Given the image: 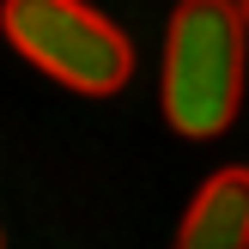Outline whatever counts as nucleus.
<instances>
[{
	"mask_svg": "<svg viewBox=\"0 0 249 249\" xmlns=\"http://www.w3.org/2000/svg\"><path fill=\"white\" fill-rule=\"evenodd\" d=\"M249 18L237 0H177L164 24V85L158 104L182 140H213L243 104Z\"/></svg>",
	"mask_w": 249,
	"mask_h": 249,
	"instance_id": "1",
	"label": "nucleus"
},
{
	"mask_svg": "<svg viewBox=\"0 0 249 249\" xmlns=\"http://www.w3.org/2000/svg\"><path fill=\"white\" fill-rule=\"evenodd\" d=\"M177 249H249V170L225 164L201 182L177 231Z\"/></svg>",
	"mask_w": 249,
	"mask_h": 249,
	"instance_id": "3",
	"label": "nucleus"
},
{
	"mask_svg": "<svg viewBox=\"0 0 249 249\" xmlns=\"http://www.w3.org/2000/svg\"><path fill=\"white\" fill-rule=\"evenodd\" d=\"M6 43L79 97H116L134 73V49L116 18L85 0H0Z\"/></svg>",
	"mask_w": 249,
	"mask_h": 249,
	"instance_id": "2",
	"label": "nucleus"
},
{
	"mask_svg": "<svg viewBox=\"0 0 249 249\" xmlns=\"http://www.w3.org/2000/svg\"><path fill=\"white\" fill-rule=\"evenodd\" d=\"M237 6H243V18H249V0H237Z\"/></svg>",
	"mask_w": 249,
	"mask_h": 249,
	"instance_id": "4",
	"label": "nucleus"
}]
</instances>
